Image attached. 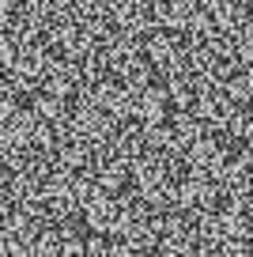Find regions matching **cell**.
Returning <instances> with one entry per match:
<instances>
[{
    "instance_id": "6da1fadb",
    "label": "cell",
    "mask_w": 253,
    "mask_h": 257,
    "mask_svg": "<svg viewBox=\"0 0 253 257\" xmlns=\"http://www.w3.org/2000/svg\"><path fill=\"white\" fill-rule=\"evenodd\" d=\"M0 257H151L95 4L0 12Z\"/></svg>"
}]
</instances>
